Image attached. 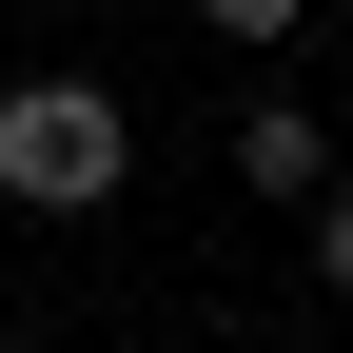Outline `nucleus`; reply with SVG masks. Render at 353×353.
<instances>
[{
	"mask_svg": "<svg viewBox=\"0 0 353 353\" xmlns=\"http://www.w3.org/2000/svg\"><path fill=\"white\" fill-rule=\"evenodd\" d=\"M294 216H314V275L353 294V176H314V196H294Z\"/></svg>",
	"mask_w": 353,
	"mask_h": 353,
	"instance_id": "nucleus-3",
	"label": "nucleus"
},
{
	"mask_svg": "<svg viewBox=\"0 0 353 353\" xmlns=\"http://www.w3.org/2000/svg\"><path fill=\"white\" fill-rule=\"evenodd\" d=\"M334 20H353V0H334Z\"/></svg>",
	"mask_w": 353,
	"mask_h": 353,
	"instance_id": "nucleus-5",
	"label": "nucleus"
},
{
	"mask_svg": "<svg viewBox=\"0 0 353 353\" xmlns=\"http://www.w3.org/2000/svg\"><path fill=\"white\" fill-rule=\"evenodd\" d=\"M236 176H255V196H314V176H334V118L314 99H255L236 118Z\"/></svg>",
	"mask_w": 353,
	"mask_h": 353,
	"instance_id": "nucleus-2",
	"label": "nucleus"
},
{
	"mask_svg": "<svg viewBox=\"0 0 353 353\" xmlns=\"http://www.w3.org/2000/svg\"><path fill=\"white\" fill-rule=\"evenodd\" d=\"M196 20H216V39H294L314 0H196Z\"/></svg>",
	"mask_w": 353,
	"mask_h": 353,
	"instance_id": "nucleus-4",
	"label": "nucleus"
},
{
	"mask_svg": "<svg viewBox=\"0 0 353 353\" xmlns=\"http://www.w3.org/2000/svg\"><path fill=\"white\" fill-rule=\"evenodd\" d=\"M118 176H138L118 79H20V99H0V196H20V216H99Z\"/></svg>",
	"mask_w": 353,
	"mask_h": 353,
	"instance_id": "nucleus-1",
	"label": "nucleus"
}]
</instances>
